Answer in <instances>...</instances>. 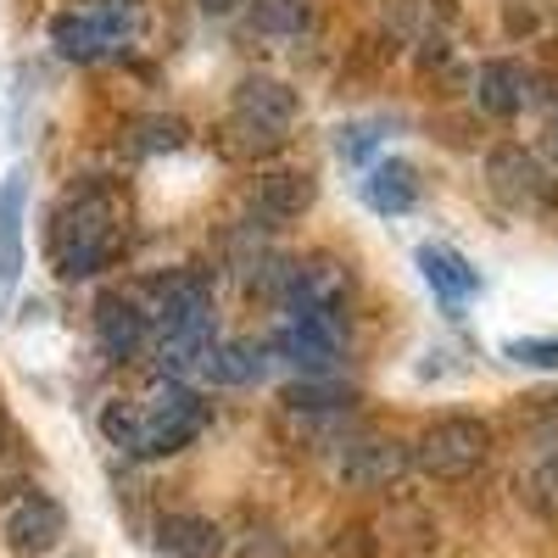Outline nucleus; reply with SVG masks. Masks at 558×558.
I'll list each match as a JSON object with an SVG mask.
<instances>
[{"instance_id":"4468645a","label":"nucleus","mask_w":558,"mask_h":558,"mask_svg":"<svg viewBox=\"0 0 558 558\" xmlns=\"http://www.w3.org/2000/svg\"><path fill=\"white\" fill-rule=\"evenodd\" d=\"M363 202H368V213H380V218L413 213V202H418V168H413L408 157L368 162V173H363Z\"/></svg>"},{"instance_id":"7ed1b4c3","label":"nucleus","mask_w":558,"mask_h":558,"mask_svg":"<svg viewBox=\"0 0 558 558\" xmlns=\"http://www.w3.org/2000/svg\"><path fill=\"white\" fill-rule=\"evenodd\" d=\"M492 452V425L475 413H441L413 436V470H425L430 481H463L475 475Z\"/></svg>"},{"instance_id":"2eb2a0df","label":"nucleus","mask_w":558,"mask_h":558,"mask_svg":"<svg viewBox=\"0 0 558 558\" xmlns=\"http://www.w3.org/2000/svg\"><path fill=\"white\" fill-rule=\"evenodd\" d=\"M475 101L492 112V118H514L536 101V78L520 68V62H481L475 73Z\"/></svg>"},{"instance_id":"aec40b11","label":"nucleus","mask_w":558,"mask_h":558,"mask_svg":"<svg viewBox=\"0 0 558 558\" xmlns=\"http://www.w3.org/2000/svg\"><path fill=\"white\" fill-rule=\"evenodd\" d=\"M347 402H352V391H341L336 380H296L286 391V408H296V413H336Z\"/></svg>"},{"instance_id":"a211bd4d","label":"nucleus","mask_w":558,"mask_h":558,"mask_svg":"<svg viewBox=\"0 0 558 558\" xmlns=\"http://www.w3.org/2000/svg\"><path fill=\"white\" fill-rule=\"evenodd\" d=\"M263 368H268V347H257V341H218L213 363L202 368V380H213V386H252V380H263Z\"/></svg>"},{"instance_id":"1a4fd4ad","label":"nucleus","mask_w":558,"mask_h":558,"mask_svg":"<svg viewBox=\"0 0 558 558\" xmlns=\"http://www.w3.org/2000/svg\"><path fill=\"white\" fill-rule=\"evenodd\" d=\"M286 313H341L347 307V268L330 257H307L286 268Z\"/></svg>"},{"instance_id":"f3484780","label":"nucleus","mask_w":558,"mask_h":558,"mask_svg":"<svg viewBox=\"0 0 558 558\" xmlns=\"http://www.w3.org/2000/svg\"><path fill=\"white\" fill-rule=\"evenodd\" d=\"M157 547L162 558H218L223 553V531L202 514H168L157 525Z\"/></svg>"},{"instance_id":"9d476101","label":"nucleus","mask_w":558,"mask_h":558,"mask_svg":"<svg viewBox=\"0 0 558 558\" xmlns=\"http://www.w3.org/2000/svg\"><path fill=\"white\" fill-rule=\"evenodd\" d=\"M408 463H413V441L368 436V441H357V447L341 458V481L357 486V492H386L391 481L408 475Z\"/></svg>"},{"instance_id":"6ab92c4d","label":"nucleus","mask_w":558,"mask_h":558,"mask_svg":"<svg viewBox=\"0 0 558 558\" xmlns=\"http://www.w3.org/2000/svg\"><path fill=\"white\" fill-rule=\"evenodd\" d=\"M252 23L263 34L296 39L302 28H313V0H252Z\"/></svg>"},{"instance_id":"b1692460","label":"nucleus","mask_w":558,"mask_h":558,"mask_svg":"<svg viewBox=\"0 0 558 558\" xmlns=\"http://www.w3.org/2000/svg\"><path fill=\"white\" fill-rule=\"evenodd\" d=\"M207 12H235V7H246V0H202Z\"/></svg>"},{"instance_id":"f03ea898","label":"nucleus","mask_w":558,"mask_h":558,"mask_svg":"<svg viewBox=\"0 0 558 558\" xmlns=\"http://www.w3.org/2000/svg\"><path fill=\"white\" fill-rule=\"evenodd\" d=\"M118 229H123V202H118L112 184H78V191H68L62 207L51 213V235H45L51 268L62 279L101 274L107 257L118 252Z\"/></svg>"},{"instance_id":"a878e982","label":"nucleus","mask_w":558,"mask_h":558,"mask_svg":"<svg viewBox=\"0 0 558 558\" xmlns=\"http://www.w3.org/2000/svg\"><path fill=\"white\" fill-rule=\"evenodd\" d=\"M0 447H7V418H0Z\"/></svg>"},{"instance_id":"423d86ee","label":"nucleus","mask_w":558,"mask_h":558,"mask_svg":"<svg viewBox=\"0 0 558 558\" xmlns=\"http://www.w3.org/2000/svg\"><path fill=\"white\" fill-rule=\"evenodd\" d=\"M129 12L123 7H73V12H57L51 17V45L68 57V62H96L107 57L112 45L129 39Z\"/></svg>"},{"instance_id":"20e7f679","label":"nucleus","mask_w":558,"mask_h":558,"mask_svg":"<svg viewBox=\"0 0 558 558\" xmlns=\"http://www.w3.org/2000/svg\"><path fill=\"white\" fill-rule=\"evenodd\" d=\"M486 184L492 196L520 207V213H553L558 207V179L542 168L536 151L514 146V140H502V146L486 151Z\"/></svg>"},{"instance_id":"5701e85b","label":"nucleus","mask_w":558,"mask_h":558,"mask_svg":"<svg viewBox=\"0 0 558 558\" xmlns=\"http://www.w3.org/2000/svg\"><path fill=\"white\" fill-rule=\"evenodd\" d=\"M380 146V129L375 123H347V129H336V151L347 157V162H357L363 151H375Z\"/></svg>"},{"instance_id":"4be33fe9","label":"nucleus","mask_w":558,"mask_h":558,"mask_svg":"<svg viewBox=\"0 0 558 558\" xmlns=\"http://www.w3.org/2000/svg\"><path fill=\"white\" fill-rule=\"evenodd\" d=\"M508 363H525V368H558V336H520L502 347Z\"/></svg>"},{"instance_id":"f8f14e48","label":"nucleus","mask_w":558,"mask_h":558,"mask_svg":"<svg viewBox=\"0 0 558 558\" xmlns=\"http://www.w3.org/2000/svg\"><path fill=\"white\" fill-rule=\"evenodd\" d=\"M96 341L112 352V357H134L140 347L151 341V313L140 296H123V291H107L96 302Z\"/></svg>"},{"instance_id":"393cba45","label":"nucleus","mask_w":558,"mask_h":558,"mask_svg":"<svg viewBox=\"0 0 558 558\" xmlns=\"http://www.w3.org/2000/svg\"><path fill=\"white\" fill-rule=\"evenodd\" d=\"M547 151H553V157H558V118H553V123H547Z\"/></svg>"},{"instance_id":"412c9836","label":"nucleus","mask_w":558,"mask_h":558,"mask_svg":"<svg viewBox=\"0 0 558 558\" xmlns=\"http://www.w3.org/2000/svg\"><path fill=\"white\" fill-rule=\"evenodd\" d=\"M525 502L536 508V514H547V520H558V447L536 463V470L525 475Z\"/></svg>"},{"instance_id":"6e6552de","label":"nucleus","mask_w":558,"mask_h":558,"mask_svg":"<svg viewBox=\"0 0 558 558\" xmlns=\"http://www.w3.org/2000/svg\"><path fill=\"white\" fill-rule=\"evenodd\" d=\"M413 263H418V274H425V286L436 291V302L441 307H470L475 296H481V268L463 257L458 246H441V241H425L413 252Z\"/></svg>"},{"instance_id":"39448f33","label":"nucleus","mask_w":558,"mask_h":558,"mask_svg":"<svg viewBox=\"0 0 558 558\" xmlns=\"http://www.w3.org/2000/svg\"><path fill=\"white\" fill-rule=\"evenodd\" d=\"M341 313H286L274 336V352L291 368H302V380H330L341 357Z\"/></svg>"},{"instance_id":"dca6fc26","label":"nucleus","mask_w":558,"mask_h":558,"mask_svg":"<svg viewBox=\"0 0 558 558\" xmlns=\"http://www.w3.org/2000/svg\"><path fill=\"white\" fill-rule=\"evenodd\" d=\"M252 207H257V218H274V223L307 213L313 207V173H302V168H268V173H257Z\"/></svg>"},{"instance_id":"ddd939ff","label":"nucleus","mask_w":558,"mask_h":558,"mask_svg":"<svg viewBox=\"0 0 558 558\" xmlns=\"http://www.w3.org/2000/svg\"><path fill=\"white\" fill-rule=\"evenodd\" d=\"M28 257V179L12 168L0 179V286H17Z\"/></svg>"},{"instance_id":"0eeeda50","label":"nucleus","mask_w":558,"mask_h":558,"mask_svg":"<svg viewBox=\"0 0 558 558\" xmlns=\"http://www.w3.org/2000/svg\"><path fill=\"white\" fill-rule=\"evenodd\" d=\"M0 536H7V547L17 558H39V553H51L68 536V514H62L57 497L28 492V497L12 502V514H7V525H0Z\"/></svg>"},{"instance_id":"f257e3e1","label":"nucleus","mask_w":558,"mask_h":558,"mask_svg":"<svg viewBox=\"0 0 558 558\" xmlns=\"http://www.w3.org/2000/svg\"><path fill=\"white\" fill-rule=\"evenodd\" d=\"M207 425V402L191 380H151L140 397L129 402H107L101 430L118 452L129 458H168L179 447H191L196 430Z\"/></svg>"},{"instance_id":"9b49d317","label":"nucleus","mask_w":558,"mask_h":558,"mask_svg":"<svg viewBox=\"0 0 558 558\" xmlns=\"http://www.w3.org/2000/svg\"><path fill=\"white\" fill-rule=\"evenodd\" d=\"M296 89L274 73H246L235 84V118L252 123V129H268V134H286L296 123Z\"/></svg>"}]
</instances>
